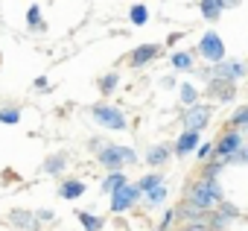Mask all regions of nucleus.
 <instances>
[{
    "label": "nucleus",
    "instance_id": "1",
    "mask_svg": "<svg viewBox=\"0 0 248 231\" xmlns=\"http://www.w3.org/2000/svg\"><path fill=\"white\" fill-rule=\"evenodd\" d=\"M184 199L193 202V205H199L202 211L213 214L219 205H225V190H222L219 179H202V176H196L190 182V187L184 190Z\"/></svg>",
    "mask_w": 248,
    "mask_h": 231
},
{
    "label": "nucleus",
    "instance_id": "2",
    "mask_svg": "<svg viewBox=\"0 0 248 231\" xmlns=\"http://www.w3.org/2000/svg\"><path fill=\"white\" fill-rule=\"evenodd\" d=\"M91 114H93V120H96L99 126H105V129H111V132H123V129L129 126L126 114H123L120 108H114V105H108V102L93 105V108H91Z\"/></svg>",
    "mask_w": 248,
    "mask_h": 231
},
{
    "label": "nucleus",
    "instance_id": "3",
    "mask_svg": "<svg viewBox=\"0 0 248 231\" xmlns=\"http://www.w3.org/2000/svg\"><path fill=\"white\" fill-rule=\"evenodd\" d=\"M242 147H245L242 132H239V129H228V132H222L219 141L213 144V158H216V161H228V158L236 155Z\"/></svg>",
    "mask_w": 248,
    "mask_h": 231
},
{
    "label": "nucleus",
    "instance_id": "4",
    "mask_svg": "<svg viewBox=\"0 0 248 231\" xmlns=\"http://www.w3.org/2000/svg\"><path fill=\"white\" fill-rule=\"evenodd\" d=\"M196 53H199L202 59H207L210 65H219V62H225V44H222V38H219L213 30L202 35V41H199Z\"/></svg>",
    "mask_w": 248,
    "mask_h": 231
},
{
    "label": "nucleus",
    "instance_id": "5",
    "mask_svg": "<svg viewBox=\"0 0 248 231\" xmlns=\"http://www.w3.org/2000/svg\"><path fill=\"white\" fill-rule=\"evenodd\" d=\"M96 164H102L108 173H123V167H126L123 147H120V144H105V147L96 152Z\"/></svg>",
    "mask_w": 248,
    "mask_h": 231
},
{
    "label": "nucleus",
    "instance_id": "6",
    "mask_svg": "<svg viewBox=\"0 0 248 231\" xmlns=\"http://www.w3.org/2000/svg\"><path fill=\"white\" fill-rule=\"evenodd\" d=\"M138 199H140V187H138V182H135V184L129 182L126 187H120V190L111 196V214H126Z\"/></svg>",
    "mask_w": 248,
    "mask_h": 231
},
{
    "label": "nucleus",
    "instance_id": "7",
    "mask_svg": "<svg viewBox=\"0 0 248 231\" xmlns=\"http://www.w3.org/2000/svg\"><path fill=\"white\" fill-rule=\"evenodd\" d=\"M245 73H248V67H245L242 62H236V59H233V62H228V59H225V62H219V65H213V67H210V76H213V79L233 82V85H236Z\"/></svg>",
    "mask_w": 248,
    "mask_h": 231
},
{
    "label": "nucleus",
    "instance_id": "8",
    "mask_svg": "<svg viewBox=\"0 0 248 231\" xmlns=\"http://www.w3.org/2000/svg\"><path fill=\"white\" fill-rule=\"evenodd\" d=\"M239 214H242V211H239L236 205L225 202V205H219V208L207 216V228H210V231H225L233 219H239Z\"/></svg>",
    "mask_w": 248,
    "mask_h": 231
},
{
    "label": "nucleus",
    "instance_id": "9",
    "mask_svg": "<svg viewBox=\"0 0 248 231\" xmlns=\"http://www.w3.org/2000/svg\"><path fill=\"white\" fill-rule=\"evenodd\" d=\"M210 105L207 102H199V105H193V108H187V114H184V129L187 132H202L207 123H210Z\"/></svg>",
    "mask_w": 248,
    "mask_h": 231
},
{
    "label": "nucleus",
    "instance_id": "10",
    "mask_svg": "<svg viewBox=\"0 0 248 231\" xmlns=\"http://www.w3.org/2000/svg\"><path fill=\"white\" fill-rule=\"evenodd\" d=\"M175 214H178V222L181 225H207V211H202L199 205H193V202H181L178 208H175Z\"/></svg>",
    "mask_w": 248,
    "mask_h": 231
},
{
    "label": "nucleus",
    "instance_id": "11",
    "mask_svg": "<svg viewBox=\"0 0 248 231\" xmlns=\"http://www.w3.org/2000/svg\"><path fill=\"white\" fill-rule=\"evenodd\" d=\"M204 94H207V99H213V102H231V99L236 97V85H233V82H222V79H210Z\"/></svg>",
    "mask_w": 248,
    "mask_h": 231
},
{
    "label": "nucleus",
    "instance_id": "12",
    "mask_svg": "<svg viewBox=\"0 0 248 231\" xmlns=\"http://www.w3.org/2000/svg\"><path fill=\"white\" fill-rule=\"evenodd\" d=\"M199 147H202L199 132H187V129H184V132L175 138V144H172V149H175V155H178V158H187V155H190V152H196Z\"/></svg>",
    "mask_w": 248,
    "mask_h": 231
},
{
    "label": "nucleus",
    "instance_id": "13",
    "mask_svg": "<svg viewBox=\"0 0 248 231\" xmlns=\"http://www.w3.org/2000/svg\"><path fill=\"white\" fill-rule=\"evenodd\" d=\"M172 155H175V149H172L170 144H152V147L146 149V155H143V164H149V167H164Z\"/></svg>",
    "mask_w": 248,
    "mask_h": 231
},
{
    "label": "nucleus",
    "instance_id": "14",
    "mask_svg": "<svg viewBox=\"0 0 248 231\" xmlns=\"http://www.w3.org/2000/svg\"><path fill=\"white\" fill-rule=\"evenodd\" d=\"M9 222L15 225V231H35L38 228V216L27 208H12L9 211Z\"/></svg>",
    "mask_w": 248,
    "mask_h": 231
},
{
    "label": "nucleus",
    "instance_id": "15",
    "mask_svg": "<svg viewBox=\"0 0 248 231\" xmlns=\"http://www.w3.org/2000/svg\"><path fill=\"white\" fill-rule=\"evenodd\" d=\"M158 53H161V47H158V44H140V47H135V50H132L129 65H132V67H146Z\"/></svg>",
    "mask_w": 248,
    "mask_h": 231
},
{
    "label": "nucleus",
    "instance_id": "16",
    "mask_svg": "<svg viewBox=\"0 0 248 231\" xmlns=\"http://www.w3.org/2000/svg\"><path fill=\"white\" fill-rule=\"evenodd\" d=\"M85 187H88V184H85L82 179H62V182H59V196L73 202V199L85 196Z\"/></svg>",
    "mask_w": 248,
    "mask_h": 231
},
{
    "label": "nucleus",
    "instance_id": "17",
    "mask_svg": "<svg viewBox=\"0 0 248 231\" xmlns=\"http://www.w3.org/2000/svg\"><path fill=\"white\" fill-rule=\"evenodd\" d=\"M129 184V179H126V173H108L105 179H102V184H99V190L105 193V196H114L120 187H126Z\"/></svg>",
    "mask_w": 248,
    "mask_h": 231
},
{
    "label": "nucleus",
    "instance_id": "18",
    "mask_svg": "<svg viewBox=\"0 0 248 231\" xmlns=\"http://www.w3.org/2000/svg\"><path fill=\"white\" fill-rule=\"evenodd\" d=\"M170 65H172V70H178V73H193L196 70V62H193V53H187V50H178V53H172L170 56Z\"/></svg>",
    "mask_w": 248,
    "mask_h": 231
},
{
    "label": "nucleus",
    "instance_id": "19",
    "mask_svg": "<svg viewBox=\"0 0 248 231\" xmlns=\"http://www.w3.org/2000/svg\"><path fill=\"white\" fill-rule=\"evenodd\" d=\"M199 9H202V18L204 21H219L222 12H225V0H202Z\"/></svg>",
    "mask_w": 248,
    "mask_h": 231
},
{
    "label": "nucleus",
    "instance_id": "20",
    "mask_svg": "<svg viewBox=\"0 0 248 231\" xmlns=\"http://www.w3.org/2000/svg\"><path fill=\"white\" fill-rule=\"evenodd\" d=\"M64 167H67L64 152H53V155L44 161V167H41V170H44L47 176H62V173H64Z\"/></svg>",
    "mask_w": 248,
    "mask_h": 231
},
{
    "label": "nucleus",
    "instance_id": "21",
    "mask_svg": "<svg viewBox=\"0 0 248 231\" xmlns=\"http://www.w3.org/2000/svg\"><path fill=\"white\" fill-rule=\"evenodd\" d=\"M76 219L82 222V228H85V231H102V225H105V219H102V216L88 214V211H76Z\"/></svg>",
    "mask_w": 248,
    "mask_h": 231
},
{
    "label": "nucleus",
    "instance_id": "22",
    "mask_svg": "<svg viewBox=\"0 0 248 231\" xmlns=\"http://www.w3.org/2000/svg\"><path fill=\"white\" fill-rule=\"evenodd\" d=\"M27 27H30V30H38V33H44V30H47V24H44V18H41V6H38V3H32V6L27 9Z\"/></svg>",
    "mask_w": 248,
    "mask_h": 231
},
{
    "label": "nucleus",
    "instance_id": "23",
    "mask_svg": "<svg viewBox=\"0 0 248 231\" xmlns=\"http://www.w3.org/2000/svg\"><path fill=\"white\" fill-rule=\"evenodd\" d=\"M129 21H132L135 27H146V24H149V9H146V3H135V6L129 9Z\"/></svg>",
    "mask_w": 248,
    "mask_h": 231
},
{
    "label": "nucleus",
    "instance_id": "24",
    "mask_svg": "<svg viewBox=\"0 0 248 231\" xmlns=\"http://www.w3.org/2000/svg\"><path fill=\"white\" fill-rule=\"evenodd\" d=\"M178 97H181V102H184L187 108L199 105V91H196V85H190V82H184V85L178 88Z\"/></svg>",
    "mask_w": 248,
    "mask_h": 231
},
{
    "label": "nucleus",
    "instance_id": "25",
    "mask_svg": "<svg viewBox=\"0 0 248 231\" xmlns=\"http://www.w3.org/2000/svg\"><path fill=\"white\" fill-rule=\"evenodd\" d=\"M161 184H164V176H161V173H149V176H143V179L138 182L140 193H152V190H158Z\"/></svg>",
    "mask_w": 248,
    "mask_h": 231
},
{
    "label": "nucleus",
    "instance_id": "26",
    "mask_svg": "<svg viewBox=\"0 0 248 231\" xmlns=\"http://www.w3.org/2000/svg\"><path fill=\"white\" fill-rule=\"evenodd\" d=\"M0 123H6V126L21 123V108L18 105H3L0 108Z\"/></svg>",
    "mask_w": 248,
    "mask_h": 231
},
{
    "label": "nucleus",
    "instance_id": "27",
    "mask_svg": "<svg viewBox=\"0 0 248 231\" xmlns=\"http://www.w3.org/2000/svg\"><path fill=\"white\" fill-rule=\"evenodd\" d=\"M117 85H120V73H114V70H111V73L99 76V94H105V97H108V94H114V91H117Z\"/></svg>",
    "mask_w": 248,
    "mask_h": 231
},
{
    "label": "nucleus",
    "instance_id": "28",
    "mask_svg": "<svg viewBox=\"0 0 248 231\" xmlns=\"http://www.w3.org/2000/svg\"><path fill=\"white\" fill-rule=\"evenodd\" d=\"M225 167H228L225 161H216V158H213V161H204V164H202V173H199V176H202V179H219V173H222Z\"/></svg>",
    "mask_w": 248,
    "mask_h": 231
},
{
    "label": "nucleus",
    "instance_id": "29",
    "mask_svg": "<svg viewBox=\"0 0 248 231\" xmlns=\"http://www.w3.org/2000/svg\"><path fill=\"white\" fill-rule=\"evenodd\" d=\"M228 123H231V129H239V132H242V129L248 126V105H239V108L231 114Z\"/></svg>",
    "mask_w": 248,
    "mask_h": 231
},
{
    "label": "nucleus",
    "instance_id": "30",
    "mask_svg": "<svg viewBox=\"0 0 248 231\" xmlns=\"http://www.w3.org/2000/svg\"><path fill=\"white\" fill-rule=\"evenodd\" d=\"M167 184H161L158 190H152V193H146V202H149V208H158V205H164L167 202Z\"/></svg>",
    "mask_w": 248,
    "mask_h": 231
},
{
    "label": "nucleus",
    "instance_id": "31",
    "mask_svg": "<svg viewBox=\"0 0 248 231\" xmlns=\"http://www.w3.org/2000/svg\"><path fill=\"white\" fill-rule=\"evenodd\" d=\"M178 219V214H175V208H167L164 211V216H161V222H158V228L155 231H170V225Z\"/></svg>",
    "mask_w": 248,
    "mask_h": 231
},
{
    "label": "nucleus",
    "instance_id": "32",
    "mask_svg": "<svg viewBox=\"0 0 248 231\" xmlns=\"http://www.w3.org/2000/svg\"><path fill=\"white\" fill-rule=\"evenodd\" d=\"M210 155H213V141H207V144H202V147L196 149V158H199V161H207Z\"/></svg>",
    "mask_w": 248,
    "mask_h": 231
},
{
    "label": "nucleus",
    "instance_id": "33",
    "mask_svg": "<svg viewBox=\"0 0 248 231\" xmlns=\"http://www.w3.org/2000/svg\"><path fill=\"white\" fill-rule=\"evenodd\" d=\"M225 164H248V144H245V147H242V149H239L236 155H231V158H228Z\"/></svg>",
    "mask_w": 248,
    "mask_h": 231
},
{
    "label": "nucleus",
    "instance_id": "34",
    "mask_svg": "<svg viewBox=\"0 0 248 231\" xmlns=\"http://www.w3.org/2000/svg\"><path fill=\"white\" fill-rule=\"evenodd\" d=\"M35 216H38V222H50L53 219V211H38Z\"/></svg>",
    "mask_w": 248,
    "mask_h": 231
},
{
    "label": "nucleus",
    "instance_id": "35",
    "mask_svg": "<svg viewBox=\"0 0 248 231\" xmlns=\"http://www.w3.org/2000/svg\"><path fill=\"white\" fill-rule=\"evenodd\" d=\"M178 231H210L207 225H181Z\"/></svg>",
    "mask_w": 248,
    "mask_h": 231
},
{
    "label": "nucleus",
    "instance_id": "36",
    "mask_svg": "<svg viewBox=\"0 0 248 231\" xmlns=\"http://www.w3.org/2000/svg\"><path fill=\"white\" fill-rule=\"evenodd\" d=\"M47 85H50L47 76H38V79H35V88H47Z\"/></svg>",
    "mask_w": 248,
    "mask_h": 231
},
{
    "label": "nucleus",
    "instance_id": "37",
    "mask_svg": "<svg viewBox=\"0 0 248 231\" xmlns=\"http://www.w3.org/2000/svg\"><path fill=\"white\" fill-rule=\"evenodd\" d=\"M161 85H164V88H172V85H175V79H172V76H164V79H161Z\"/></svg>",
    "mask_w": 248,
    "mask_h": 231
},
{
    "label": "nucleus",
    "instance_id": "38",
    "mask_svg": "<svg viewBox=\"0 0 248 231\" xmlns=\"http://www.w3.org/2000/svg\"><path fill=\"white\" fill-rule=\"evenodd\" d=\"M175 41H181V33H172V35L167 38V44H175Z\"/></svg>",
    "mask_w": 248,
    "mask_h": 231
},
{
    "label": "nucleus",
    "instance_id": "39",
    "mask_svg": "<svg viewBox=\"0 0 248 231\" xmlns=\"http://www.w3.org/2000/svg\"><path fill=\"white\" fill-rule=\"evenodd\" d=\"M242 0H225V9H233V6H239Z\"/></svg>",
    "mask_w": 248,
    "mask_h": 231
},
{
    "label": "nucleus",
    "instance_id": "40",
    "mask_svg": "<svg viewBox=\"0 0 248 231\" xmlns=\"http://www.w3.org/2000/svg\"><path fill=\"white\" fill-rule=\"evenodd\" d=\"M242 132H248V126H245V129H242Z\"/></svg>",
    "mask_w": 248,
    "mask_h": 231
}]
</instances>
